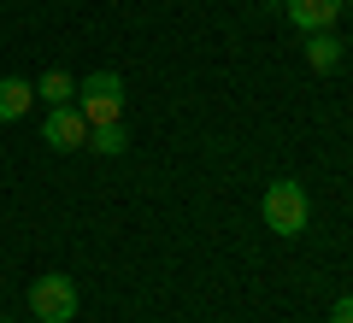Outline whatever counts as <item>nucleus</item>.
I'll list each match as a JSON object with an SVG mask.
<instances>
[{"mask_svg":"<svg viewBox=\"0 0 353 323\" xmlns=\"http://www.w3.org/2000/svg\"><path fill=\"white\" fill-rule=\"evenodd\" d=\"M259 218L271 236H306V224H312V194H306V183H294V176H277V183L265 188L259 200Z\"/></svg>","mask_w":353,"mask_h":323,"instance_id":"f257e3e1","label":"nucleus"},{"mask_svg":"<svg viewBox=\"0 0 353 323\" xmlns=\"http://www.w3.org/2000/svg\"><path fill=\"white\" fill-rule=\"evenodd\" d=\"M306 65H312L318 76H330L341 65V41L330 36V30H312V36H306Z\"/></svg>","mask_w":353,"mask_h":323,"instance_id":"0eeeda50","label":"nucleus"},{"mask_svg":"<svg viewBox=\"0 0 353 323\" xmlns=\"http://www.w3.org/2000/svg\"><path fill=\"white\" fill-rule=\"evenodd\" d=\"M30 311H36L41 323H71L77 317V282L65 271H48L30 282Z\"/></svg>","mask_w":353,"mask_h":323,"instance_id":"7ed1b4c3","label":"nucleus"},{"mask_svg":"<svg viewBox=\"0 0 353 323\" xmlns=\"http://www.w3.org/2000/svg\"><path fill=\"white\" fill-rule=\"evenodd\" d=\"M36 100H48V106H77V76L71 71H48L36 83Z\"/></svg>","mask_w":353,"mask_h":323,"instance_id":"1a4fd4ad","label":"nucleus"},{"mask_svg":"<svg viewBox=\"0 0 353 323\" xmlns=\"http://www.w3.org/2000/svg\"><path fill=\"white\" fill-rule=\"evenodd\" d=\"M0 323H12V317H0Z\"/></svg>","mask_w":353,"mask_h":323,"instance_id":"9b49d317","label":"nucleus"},{"mask_svg":"<svg viewBox=\"0 0 353 323\" xmlns=\"http://www.w3.org/2000/svg\"><path fill=\"white\" fill-rule=\"evenodd\" d=\"M77 112L88 118V129L94 124H118L124 118V76L118 71H94L77 83Z\"/></svg>","mask_w":353,"mask_h":323,"instance_id":"f03ea898","label":"nucleus"},{"mask_svg":"<svg viewBox=\"0 0 353 323\" xmlns=\"http://www.w3.org/2000/svg\"><path fill=\"white\" fill-rule=\"evenodd\" d=\"M41 141H48L53 153L88 147V118L77 112V106H48V118H41Z\"/></svg>","mask_w":353,"mask_h":323,"instance_id":"20e7f679","label":"nucleus"},{"mask_svg":"<svg viewBox=\"0 0 353 323\" xmlns=\"http://www.w3.org/2000/svg\"><path fill=\"white\" fill-rule=\"evenodd\" d=\"M283 18H289L301 36H312V30H330L341 18V0H283Z\"/></svg>","mask_w":353,"mask_h":323,"instance_id":"39448f33","label":"nucleus"},{"mask_svg":"<svg viewBox=\"0 0 353 323\" xmlns=\"http://www.w3.org/2000/svg\"><path fill=\"white\" fill-rule=\"evenodd\" d=\"M30 106H36V83H24V76H0V124H18Z\"/></svg>","mask_w":353,"mask_h":323,"instance_id":"423d86ee","label":"nucleus"},{"mask_svg":"<svg viewBox=\"0 0 353 323\" xmlns=\"http://www.w3.org/2000/svg\"><path fill=\"white\" fill-rule=\"evenodd\" d=\"M330 323H353V294H341L336 306H330Z\"/></svg>","mask_w":353,"mask_h":323,"instance_id":"9d476101","label":"nucleus"},{"mask_svg":"<svg viewBox=\"0 0 353 323\" xmlns=\"http://www.w3.org/2000/svg\"><path fill=\"white\" fill-rule=\"evenodd\" d=\"M88 147L101 153V159H118V153H130V129H124V118H118V124H94V129H88Z\"/></svg>","mask_w":353,"mask_h":323,"instance_id":"6e6552de","label":"nucleus"}]
</instances>
